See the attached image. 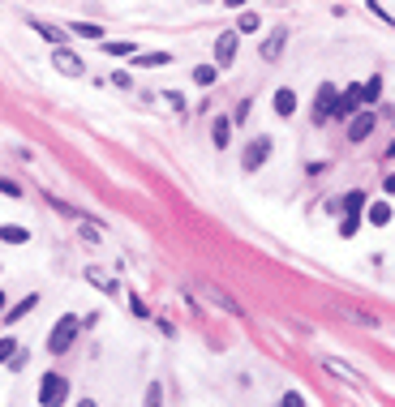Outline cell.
<instances>
[{"instance_id":"obj_19","label":"cell","mask_w":395,"mask_h":407,"mask_svg":"<svg viewBox=\"0 0 395 407\" xmlns=\"http://www.w3.org/2000/svg\"><path fill=\"white\" fill-rule=\"evenodd\" d=\"M0 240H5V244H26L30 232H26V227H18V223H5V227H0Z\"/></svg>"},{"instance_id":"obj_37","label":"cell","mask_w":395,"mask_h":407,"mask_svg":"<svg viewBox=\"0 0 395 407\" xmlns=\"http://www.w3.org/2000/svg\"><path fill=\"white\" fill-rule=\"evenodd\" d=\"M391 150H395V142H391Z\"/></svg>"},{"instance_id":"obj_28","label":"cell","mask_w":395,"mask_h":407,"mask_svg":"<svg viewBox=\"0 0 395 407\" xmlns=\"http://www.w3.org/2000/svg\"><path fill=\"white\" fill-rule=\"evenodd\" d=\"M107 56H133V43H103Z\"/></svg>"},{"instance_id":"obj_3","label":"cell","mask_w":395,"mask_h":407,"mask_svg":"<svg viewBox=\"0 0 395 407\" xmlns=\"http://www.w3.org/2000/svg\"><path fill=\"white\" fill-rule=\"evenodd\" d=\"M271 150H275V146H271V137H254V142H249L245 150H241V172H258L262 163L271 159Z\"/></svg>"},{"instance_id":"obj_17","label":"cell","mask_w":395,"mask_h":407,"mask_svg":"<svg viewBox=\"0 0 395 407\" xmlns=\"http://www.w3.org/2000/svg\"><path fill=\"white\" fill-rule=\"evenodd\" d=\"M366 219H370L374 227H387V223H391V206H387V202H374V206H366Z\"/></svg>"},{"instance_id":"obj_20","label":"cell","mask_w":395,"mask_h":407,"mask_svg":"<svg viewBox=\"0 0 395 407\" xmlns=\"http://www.w3.org/2000/svg\"><path fill=\"white\" fill-rule=\"evenodd\" d=\"M378 94H383V77L374 73V77L366 81V86H361V99H366V103H378Z\"/></svg>"},{"instance_id":"obj_35","label":"cell","mask_w":395,"mask_h":407,"mask_svg":"<svg viewBox=\"0 0 395 407\" xmlns=\"http://www.w3.org/2000/svg\"><path fill=\"white\" fill-rule=\"evenodd\" d=\"M224 5H228V9H241V5H245V0H224Z\"/></svg>"},{"instance_id":"obj_1","label":"cell","mask_w":395,"mask_h":407,"mask_svg":"<svg viewBox=\"0 0 395 407\" xmlns=\"http://www.w3.org/2000/svg\"><path fill=\"white\" fill-rule=\"evenodd\" d=\"M77 330H82V317H77V313H65V317L52 326V334H47V352H52V356L69 352L73 339H77Z\"/></svg>"},{"instance_id":"obj_4","label":"cell","mask_w":395,"mask_h":407,"mask_svg":"<svg viewBox=\"0 0 395 407\" xmlns=\"http://www.w3.org/2000/svg\"><path fill=\"white\" fill-rule=\"evenodd\" d=\"M69 395V382L60 378V373H43V382H39V403H60Z\"/></svg>"},{"instance_id":"obj_29","label":"cell","mask_w":395,"mask_h":407,"mask_svg":"<svg viewBox=\"0 0 395 407\" xmlns=\"http://www.w3.org/2000/svg\"><path fill=\"white\" fill-rule=\"evenodd\" d=\"M0 193H5V198H22V185H13V181L0 176Z\"/></svg>"},{"instance_id":"obj_9","label":"cell","mask_w":395,"mask_h":407,"mask_svg":"<svg viewBox=\"0 0 395 407\" xmlns=\"http://www.w3.org/2000/svg\"><path fill=\"white\" fill-rule=\"evenodd\" d=\"M361 103H366V99H361V86H348V90L340 94V103H335V116L340 120H353L357 111H361Z\"/></svg>"},{"instance_id":"obj_24","label":"cell","mask_w":395,"mask_h":407,"mask_svg":"<svg viewBox=\"0 0 395 407\" xmlns=\"http://www.w3.org/2000/svg\"><path fill=\"white\" fill-rule=\"evenodd\" d=\"M13 352H18V339L5 334V339H0V365H9V360H13Z\"/></svg>"},{"instance_id":"obj_22","label":"cell","mask_w":395,"mask_h":407,"mask_svg":"<svg viewBox=\"0 0 395 407\" xmlns=\"http://www.w3.org/2000/svg\"><path fill=\"white\" fill-rule=\"evenodd\" d=\"M215 77H219V69H215V64H198V69H194V81H198V86H211Z\"/></svg>"},{"instance_id":"obj_10","label":"cell","mask_w":395,"mask_h":407,"mask_svg":"<svg viewBox=\"0 0 395 407\" xmlns=\"http://www.w3.org/2000/svg\"><path fill=\"white\" fill-rule=\"evenodd\" d=\"M322 369L335 373V378H344V382H353V386H361V373H357L348 360H340V356H322Z\"/></svg>"},{"instance_id":"obj_7","label":"cell","mask_w":395,"mask_h":407,"mask_svg":"<svg viewBox=\"0 0 395 407\" xmlns=\"http://www.w3.org/2000/svg\"><path fill=\"white\" fill-rule=\"evenodd\" d=\"M236 47H241V35H236V30H224V35L215 39V60H219V69H228V64L236 60Z\"/></svg>"},{"instance_id":"obj_30","label":"cell","mask_w":395,"mask_h":407,"mask_svg":"<svg viewBox=\"0 0 395 407\" xmlns=\"http://www.w3.org/2000/svg\"><path fill=\"white\" fill-rule=\"evenodd\" d=\"M357 232V219L353 215H344V223H340V236H353Z\"/></svg>"},{"instance_id":"obj_2","label":"cell","mask_w":395,"mask_h":407,"mask_svg":"<svg viewBox=\"0 0 395 407\" xmlns=\"http://www.w3.org/2000/svg\"><path fill=\"white\" fill-rule=\"evenodd\" d=\"M194 291H198L202 300H211V304L219 308V313H232V317H241V313H245V308L236 304V300L228 296V291H219V287H215V283H207V279H198V283H194Z\"/></svg>"},{"instance_id":"obj_33","label":"cell","mask_w":395,"mask_h":407,"mask_svg":"<svg viewBox=\"0 0 395 407\" xmlns=\"http://www.w3.org/2000/svg\"><path fill=\"white\" fill-rule=\"evenodd\" d=\"M283 403H288V407H301V403H305V395H296V390H288V395H283Z\"/></svg>"},{"instance_id":"obj_11","label":"cell","mask_w":395,"mask_h":407,"mask_svg":"<svg viewBox=\"0 0 395 407\" xmlns=\"http://www.w3.org/2000/svg\"><path fill=\"white\" fill-rule=\"evenodd\" d=\"M374 133V111H357L348 120V142H366Z\"/></svg>"},{"instance_id":"obj_18","label":"cell","mask_w":395,"mask_h":407,"mask_svg":"<svg viewBox=\"0 0 395 407\" xmlns=\"http://www.w3.org/2000/svg\"><path fill=\"white\" fill-rule=\"evenodd\" d=\"M275 111H279V116H292V111H296V94H292L288 86L275 90Z\"/></svg>"},{"instance_id":"obj_27","label":"cell","mask_w":395,"mask_h":407,"mask_svg":"<svg viewBox=\"0 0 395 407\" xmlns=\"http://www.w3.org/2000/svg\"><path fill=\"white\" fill-rule=\"evenodd\" d=\"M82 240H86V244H99V240H103V232H99L94 223H86V219H82Z\"/></svg>"},{"instance_id":"obj_13","label":"cell","mask_w":395,"mask_h":407,"mask_svg":"<svg viewBox=\"0 0 395 407\" xmlns=\"http://www.w3.org/2000/svg\"><path fill=\"white\" fill-rule=\"evenodd\" d=\"M211 142L219 146V150H228V146H232V116H219V120H215V129H211Z\"/></svg>"},{"instance_id":"obj_5","label":"cell","mask_w":395,"mask_h":407,"mask_svg":"<svg viewBox=\"0 0 395 407\" xmlns=\"http://www.w3.org/2000/svg\"><path fill=\"white\" fill-rule=\"evenodd\" d=\"M335 103H340V90L331 86V81H322V86H318V99H314V120L335 116Z\"/></svg>"},{"instance_id":"obj_16","label":"cell","mask_w":395,"mask_h":407,"mask_svg":"<svg viewBox=\"0 0 395 407\" xmlns=\"http://www.w3.org/2000/svg\"><path fill=\"white\" fill-rule=\"evenodd\" d=\"M69 35H77V39H94V43H99V39H103V26H94V22H69Z\"/></svg>"},{"instance_id":"obj_6","label":"cell","mask_w":395,"mask_h":407,"mask_svg":"<svg viewBox=\"0 0 395 407\" xmlns=\"http://www.w3.org/2000/svg\"><path fill=\"white\" fill-rule=\"evenodd\" d=\"M52 64H56V69L65 73V77H82V73H86L82 56H77V52H69V47H56V52H52Z\"/></svg>"},{"instance_id":"obj_25","label":"cell","mask_w":395,"mask_h":407,"mask_svg":"<svg viewBox=\"0 0 395 407\" xmlns=\"http://www.w3.org/2000/svg\"><path fill=\"white\" fill-rule=\"evenodd\" d=\"M348 321H357V326H378V317H370V313H361V308H340Z\"/></svg>"},{"instance_id":"obj_14","label":"cell","mask_w":395,"mask_h":407,"mask_svg":"<svg viewBox=\"0 0 395 407\" xmlns=\"http://www.w3.org/2000/svg\"><path fill=\"white\" fill-rule=\"evenodd\" d=\"M283 43H288V30H275L271 39H262V47H258V52H262V60H275V56L283 52Z\"/></svg>"},{"instance_id":"obj_31","label":"cell","mask_w":395,"mask_h":407,"mask_svg":"<svg viewBox=\"0 0 395 407\" xmlns=\"http://www.w3.org/2000/svg\"><path fill=\"white\" fill-rule=\"evenodd\" d=\"M168 107H177V111H185V99H181V94H177V90H168Z\"/></svg>"},{"instance_id":"obj_12","label":"cell","mask_w":395,"mask_h":407,"mask_svg":"<svg viewBox=\"0 0 395 407\" xmlns=\"http://www.w3.org/2000/svg\"><path fill=\"white\" fill-rule=\"evenodd\" d=\"M331 210H344V215H353V219H361V210H366V193L361 189H353V193H344L340 202H331Z\"/></svg>"},{"instance_id":"obj_26","label":"cell","mask_w":395,"mask_h":407,"mask_svg":"<svg viewBox=\"0 0 395 407\" xmlns=\"http://www.w3.org/2000/svg\"><path fill=\"white\" fill-rule=\"evenodd\" d=\"M236 30H241V35H254V30H258V13H241V22H236Z\"/></svg>"},{"instance_id":"obj_34","label":"cell","mask_w":395,"mask_h":407,"mask_svg":"<svg viewBox=\"0 0 395 407\" xmlns=\"http://www.w3.org/2000/svg\"><path fill=\"white\" fill-rule=\"evenodd\" d=\"M387 193H395V172H391V176H387Z\"/></svg>"},{"instance_id":"obj_8","label":"cell","mask_w":395,"mask_h":407,"mask_svg":"<svg viewBox=\"0 0 395 407\" xmlns=\"http://www.w3.org/2000/svg\"><path fill=\"white\" fill-rule=\"evenodd\" d=\"M26 26L35 30V35H43L52 47H65V39H69V26H65V30H60V26H47V22H39V18H30V13H26Z\"/></svg>"},{"instance_id":"obj_36","label":"cell","mask_w":395,"mask_h":407,"mask_svg":"<svg viewBox=\"0 0 395 407\" xmlns=\"http://www.w3.org/2000/svg\"><path fill=\"white\" fill-rule=\"evenodd\" d=\"M0 317H5V291H0Z\"/></svg>"},{"instance_id":"obj_23","label":"cell","mask_w":395,"mask_h":407,"mask_svg":"<svg viewBox=\"0 0 395 407\" xmlns=\"http://www.w3.org/2000/svg\"><path fill=\"white\" fill-rule=\"evenodd\" d=\"M133 64H172V52H142L133 56Z\"/></svg>"},{"instance_id":"obj_32","label":"cell","mask_w":395,"mask_h":407,"mask_svg":"<svg viewBox=\"0 0 395 407\" xmlns=\"http://www.w3.org/2000/svg\"><path fill=\"white\" fill-rule=\"evenodd\" d=\"M129 308H133V313H138V317H151V308H146V304H142V300H138V296H133V300H129Z\"/></svg>"},{"instance_id":"obj_15","label":"cell","mask_w":395,"mask_h":407,"mask_svg":"<svg viewBox=\"0 0 395 407\" xmlns=\"http://www.w3.org/2000/svg\"><path fill=\"white\" fill-rule=\"evenodd\" d=\"M35 304H39V296H35V291H30V296H22V300L13 304V308H5V321H9V326H13V321H22V317H26V313H30V308H35Z\"/></svg>"},{"instance_id":"obj_21","label":"cell","mask_w":395,"mask_h":407,"mask_svg":"<svg viewBox=\"0 0 395 407\" xmlns=\"http://www.w3.org/2000/svg\"><path fill=\"white\" fill-rule=\"evenodd\" d=\"M86 279H90L94 287H99V291H112V287H116V283H112V279H107V274H103L99 266H90V270H86Z\"/></svg>"}]
</instances>
